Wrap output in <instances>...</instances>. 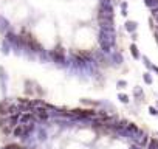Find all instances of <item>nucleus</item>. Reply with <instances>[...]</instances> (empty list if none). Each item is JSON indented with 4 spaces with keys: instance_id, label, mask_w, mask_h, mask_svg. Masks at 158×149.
I'll use <instances>...</instances> for the list:
<instances>
[{
    "instance_id": "nucleus-1",
    "label": "nucleus",
    "mask_w": 158,
    "mask_h": 149,
    "mask_svg": "<svg viewBox=\"0 0 158 149\" xmlns=\"http://www.w3.org/2000/svg\"><path fill=\"white\" fill-rule=\"evenodd\" d=\"M50 56H51L53 61H54V62H57V64L65 62V56H64L62 50H57V51H51V53H50Z\"/></svg>"
},
{
    "instance_id": "nucleus-2",
    "label": "nucleus",
    "mask_w": 158,
    "mask_h": 149,
    "mask_svg": "<svg viewBox=\"0 0 158 149\" xmlns=\"http://www.w3.org/2000/svg\"><path fill=\"white\" fill-rule=\"evenodd\" d=\"M124 28H126V31H129V33H135L136 31V28H138V24L135 20H127L126 24H124Z\"/></svg>"
},
{
    "instance_id": "nucleus-3",
    "label": "nucleus",
    "mask_w": 158,
    "mask_h": 149,
    "mask_svg": "<svg viewBox=\"0 0 158 149\" xmlns=\"http://www.w3.org/2000/svg\"><path fill=\"white\" fill-rule=\"evenodd\" d=\"M133 96L136 98V99H140V101H141V99H144V92H143L141 87L136 86V87L133 89Z\"/></svg>"
},
{
    "instance_id": "nucleus-4",
    "label": "nucleus",
    "mask_w": 158,
    "mask_h": 149,
    "mask_svg": "<svg viewBox=\"0 0 158 149\" xmlns=\"http://www.w3.org/2000/svg\"><path fill=\"white\" fill-rule=\"evenodd\" d=\"M112 59H113V61H115V64H118V65L124 62V59H122V55H121V53H118V51L112 53Z\"/></svg>"
},
{
    "instance_id": "nucleus-5",
    "label": "nucleus",
    "mask_w": 158,
    "mask_h": 149,
    "mask_svg": "<svg viewBox=\"0 0 158 149\" xmlns=\"http://www.w3.org/2000/svg\"><path fill=\"white\" fill-rule=\"evenodd\" d=\"M130 53H132L133 59H140V58H141L140 51H138V47H136V44H132V45H130Z\"/></svg>"
},
{
    "instance_id": "nucleus-6",
    "label": "nucleus",
    "mask_w": 158,
    "mask_h": 149,
    "mask_svg": "<svg viewBox=\"0 0 158 149\" xmlns=\"http://www.w3.org/2000/svg\"><path fill=\"white\" fill-rule=\"evenodd\" d=\"M146 149H158V138H150Z\"/></svg>"
},
{
    "instance_id": "nucleus-7",
    "label": "nucleus",
    "mask_w": 158,
    "mask_h": 149,
    "mask_svg": "<svg viewBox=\"0 0 158 149\" xmlns=\"http://www.w3.org/2000/svg\"><path fill=\"white\" fill-rule=\"evenodd\" d=\"M144 5L147 6V8L153 9V8H157V6H158V0H144Z\"/></svg>"
},
{
    "instance_id": "nucleus-8",
    "label": "nucleus",
    "mask_w": 158,
    "mask_h": 149,
    "mask_svg": "<svg viewBox=\"0 0 158 149\" xmlns=\"http://www.w3.org/2000/svg\"><path fill=\"white\" fill-rule=\"evenodd\" d=\"M118 99L122 102V104H127V102L130 101V98H129V95H126V93H118Z\"/></svg>"
},
{
    "instance_id": "nucleus-9",
    "label": "nucleus",
    "mask_w": 158,
    "mask_h": 149,
    "mask_svg": "<svg viewBox=\"0 0 158 149\" xmlns=\"http://www.w3.org/2000/svg\"><path fill=\"white\" fill-rule=\"evenodd\" d=\"M143 79H144V82H146V84H149V86H150V84L153 82V79H152V75H150L149 71H146V73L143 75Z\"/></svg>"
},
{
    "instance_id": "nucleus-10",
    "label": "nucleus",
    "mask_w": 158,
    "mask_h": 149,
    "mask_svg": "<svg viewBox=\"0 0 158 149\" xmlns=\"http://www.w3.org/2000/svg\"><path fill=\"white\" fill-rule=\"evenodd\" d=\"M141 59H143V62H144V65H146V67H147V68H152V65H153V64L149 61V58H147V56H143Z\"/></svg>"
},
{
    "instance_id": "nucleus-11",
    "label": "nucleus",
    "mask_w": 158,
    "mask_h": 149,
    "mask_svg": "<svg viewBox=\"0 0 158 149\" xmlns=\"http://www.w3.org/2000/svg\"><path fill=\"white\" fill-rule=\"evenodd\" d=\"M116 87H118V89H126V87H127V81H124V79H119V81L116 82Z\"/></svg>"
},
{
    "instance_id": "nucleus-12",
    "label": "nucleus",
    "mask_w": 158,
    "mask_h": 149,
    "mask_svg": "<svg viewBox=\"0 0 158 149\" xmlns=\"http://www.w3.org/2000/svg\"><path fill=\"white\" fill-rule=\"evenodd\" d=\"M149 113L153 115V117H158V109L153 107V106H149Z\"/></svg>"
},
{
    "instance_id": "nucleus-13",
    "label": "nucleus",
    "mask_w": 158,
    "mask_h": 149,
    "mask_svg": "<svg viewBox=\"0 0 158 149\" xmlns=\"http://www.w3.org/2000/svg\"><path fill=\"white\" fill-rule=\"evenodd\" d=\"M119 5H121V9L122 11H127V2H121Z\"/></svg>"
},
{
    "instance_id": "nucleus-14",
    "label": "nucleus",
    "mask_w": 158,
    "mask_h": 149,
    "mask_svg": "<svg viewBox=\"0 0 158 149\" xmlns=\"http://www.w3.org/2000/svg\"><path fill=\"white\" fill-rule=\"evenodd\" d=\"M129 149H143V148H141V146H138V144H135V143H133V144H130V148H129Z\"/></svg>"
},
{
    "instance_id": "nucleus-15",
    "label": "nucleus",
    "mask_w": 158,
    "mask_h": 149,
    "mask_svg": "<svg viewBox=\"0 0 158 149\" xmlns=\"http://www.w3.org/2000/svg\"><path fill=\"white\" fill-rule=\"evenodd\" d=\"M150 11H152V16L155 17L157 14H158V6H157V8H153V9H150Z\"/></svg>"
},
{
    "instance_id": "nucleus-16",
    "label": "nucleus",
    "mask_w": 158,
    "mask_h": 149,
    "mask_svg": "<svg viewBox=\"0 0 158 149\" xmlns=\"http://www.w3.org/2000/svg\"><path fill=\"white\" fill-rule=\"evenodd\" d=\"M150 70H152V71H155V73L158 75V67H157V65H152V68H150Z\"/></svg>"
},
{
    "instance_id": "nucleus-17",
    "label": "nucleus",
    "mask_w": 158,
    "mask_h": 149,
    "mask_svg": "<svg viewBox=\"0 0 158 149\" xmlns=\"http://www.w3.org/2000/svg\"><path fill=\"white\" fill-rule=\"evenodd\" d=\"M136 37H138L136 33H133V34H132V40H136Z\"/></svg>"
},
{
    "instance_id": "nucleus-18",
    "label": "nucleus",
    "mask_w": 158,
    "mask_h": 149,
    "mask_svg": "<svg viewBox=\"0 0 158 149\" xmlns=\"http://www.w3.org/2000/svg\"><path fill=\"white\" fill-rule=\"evenodd\" d=\"M155 20H157V24H158V14H157V16H155Z\"/></svg>"
},
{
    "instance_id": "nucleus-19",
    "label": "nucleus",
    "mask_w": 158,
    "mask_h": 149,
    "mask_svg": "<svg viewBox=\"0 0 158 149\" xmlns=\"http://www.w3.org/2000/svg\"><path fill=\"white\" fill-rule=\"evenodd\" d=\"M157 106H158V101H157Z\"/></svg>"
},
{
    "instance_id": "nucleus-20",
    "label": "nucleus",
    "mask_w": 158,
    "mask_h": 149,
    "mask_svg": "<svg viewBox=\"0 0 158 149\" xmlns=\"http://www.w3.org/2000/svg\"><path fill=\"white\" fill-rule=\"evenodd\" d=\"M157 30H158V28H157Z\"/></svg>"
}]
</instances>
